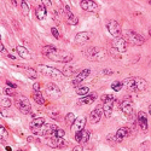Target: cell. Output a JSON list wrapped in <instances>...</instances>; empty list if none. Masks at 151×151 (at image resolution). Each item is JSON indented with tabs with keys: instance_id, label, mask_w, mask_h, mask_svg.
<instances>
[{
	"instance_id": "1",
	"label": "cell",
	"mask_w": 151,
	"mask_h": 151,
	"mask_svg": "<svg viewBox=\"0 0 151 151\" xmlns=\"http://www.w3.org/2000/svg\"><path fill=\"white\" fill-rule=\"evenodd\" d=\"M41 52L42 55L48 58V59H51L53 62H58V63H69L73 60L74 56L69 52H65V51H60V50L56 48L55 46L52 45H46L42 47L41 50Z\"/></svg>"
},
{
	"instance_id": "2",
	"label": "cell",
	"mask_w": 151,
	"mask_h": 151,
	"mask_svg": "<svg viewBox=\"0 0 151 151\" xmlns=\"http://www.w3.org/2000/svg\"><path fill=\"white\" fill-rule=\"evenodd\" d=\"M85 56L88 60L103 62L108 58V52L103 47H90L85 51Z\"/></svg>"
},
{
	"instance_id": "3",
	"label": "cell",
	"mask_w": 151,
	"mask_h": 151,
	"mask_svg": "<svg viewBox=\"0 0 151 151\" xmlns=\"http://www.w3.org/2000/svg\"><path fill=\"white\" fill-rule=\"evenodd\" d=\"M37 70H39L41 74H44L45 76H48L53 80H62L63 75H62V71L58 70L57 68H53V67H48V65H37Z\"/></svg>"
},
{
	"instance_id": "4",
	"label": "cell",
	"mask_w": 151,
	"mask_h": 151,
	"mask_svg": "<svg viewBox=\"0 0 151 151\" xmlns=\"http://www.w3.org/2000/svg\"><path fill=\"white\" fill-rule=\"evenodd\" d=\"M100 99H102V102H103V115L109 119L112 114V108H114V102H115V98L114 96H111V94H103L102 97H100Z\"/></svg>"
},
{
	"instance_id": "5",
	"label": "cell",
	"mask_w": 151,
	"mask_h": 151,
	"mask_svg": "<svg viewBox=\"0 0 151 151\" xmlns=\"http://www.w3.org/2000/svg\"><path fill=\"white\" fill-rule=\"evenodd\" d=\"M123 39L126 40V42H127V44L129 42V44H132V45H134V46H140V45H143V44L145 42L144 37H143L140 34H138V33H135V32H133V30L126 32Z\"/></svg>"
},
{
	"instance_id": "6",
	"label": "cell",
	"mask_w": 151,
	"mask_h": 151,
	"mask_svg": "<svg viewBox=\"0 0 151 151\" xmlns=\"http://www.w3.org/2000/svg\"><path fill=\"white\" fill-rule=\"evenodd\" d=\"M15 104L17 106V109L22 112V114H29L30 110H32V105H30V102L28 100L27 97H23V96H19L16 98L15 100Z\"/></svg>"
},
{
	"instance_id": "7",
	"label": "cell",
	"mask_w": 151,
	"mask_h": 151,
	"mask_svg": "<svg viewBox=\"0 0 151 151\" xmlns=\"http://www.w3.org/2000/svg\"><path fill=\"white\" fill-rule=\"evenodd\" d=\"M106 28H108L109 33H110L112 36H114V37H120L121 34H122L120 24H119L116 21H114V19L108 21V23H106Z\"/></svg>"
},
{
	"instance_id": "8",
	"label": "cell",
	"mask_w": 151,
	"mask_h": 151,
	"mask_svg": "<svg viewBox=\"0 0 151 151\" xmlns=\"http://www.w3.org/2000/svg\"><path fill=\"white\" fill-rule=\"evenodd\" d=\"M58 127L56 124H53V123H44L39 129L35 131V133L39 134V135H50V134H53V132Z\"/></svg>"
},
{
	"instance_id": "9",
	"label": "cell",
	"mask_w": 151,
	"mask_h": 151,
	"mask_svg": "<svg viewBox=\"0 0 151 151\" xmlns=\"http://www.w3.org/2000/svg\"><path fill=\"white\" fill-rule=\"evenodd\" d=\"M112 47H114L117 52L123 53V52L127 51L128 44L126 42V40L123 39L122 36H120V37H115V39H114V41H112Z\"/></svg>"
},
{
	"instance_id": "10",
	"label": "cell",
	"mask_w": 151,
	"mask_h": 151,
	"mask_svg": "<svg viewBox=\"0 0 151 151\" xmlns=\"http://www.w3.org/2000/svg\"><path fill=\"white\" fill-rule=\"evenodd\" d=\"M120 108H121L122 112H123L126 116H132L134 106H133V103H132L131 99H128V98L123 99L122 102H121V104H120Z\"/></svg>"
},
{
	"instance_id": "11",
	"label": "cell",
	"mask_w": 151,
	"mask_h": 151,
	"mask_svg": "<svg viewBox=\"0 0 151 151\" xmlns=\"http://www.w3.org/2000/svg\"><path fill=\"white\" fill-rule=\"evenodd\" d=\"M46 144L50 147H65L67 146V142L63 139V138H55V137H50L46 139Z\"/></svg>"
},
{
	"instance_id": "12",
	"label": "cell",
	"mask_w": 151,
	"mask_h": 151,
	"mask_svg": "<svg viewBox=\"0 0 151 151\" xmlns=\"http://www.w3.org/2000/svg\"><path fill=\"white\" fill-rule=\"evenodd\" d=\"M80 5L85 11H88V12H98L99 10V5L96 1H93V0H82Z\"/></svg>"
},
{
	"instance_id": "13",
	"label": "cell",
	"mask_w": 151,
	"mask_h": 151,
	"mask_svg": "<svg viewBox=\"0 0 151 151\" xmlns=\"http://www.w3.org/2000/svg\"><path fill=\"white\" fill-rule=\"evenodd\" d=\"M85 124H86V119L83 116H80L78 119H75V121L71 124V132L75 134V133L82 131L85 128Z\"/></svg>"
},
{
	"instance_id": "14",
	"label": "cell",
	"mask_w": 151,
	"mask_h": 151,
	"mask_svg": "<svg viewBox=\"0 0 151 151\" xmlns=\"http://www.w3.org/2000/svg\"><path fill=\"white\" fill-rule=\"evenodd\" d=\"M90 137H91V133L88 131H86V129H82L78 133H75V140H76L80 145L82 144H86L87 142L90 140Z\"/></svg>"
},
{
	"instance_id": "15",
	"label": "cell",
	"mask_w": 151,
	"mask_h": 151,
	"mask_svg": "<svg viewBox=\"0 0 151 151\" xmlns=\"http://www.w3.org/2000/svg\"><path fill=\"white\" fill-rule=\"evenodd\" d=\"M137 120H138V124L143 131H147L149 127V121H147V115L144 111H139L137 115Z\"/></svg>"
},
{
	"instance_id": "16",
	"label": "cell",
	"mask_w": 151,
	"mask_h": 151,
	"mask_svg": "<svg viewBox=\"0 0 151 151\" xmlns=\"http://www.w3.org/2000/svg\"><path fill=\"white\" fill-rule=\"evenodd\" d=\"M90 74H91V70H90V69H83V70L79 71V73L76 74V78H75L74 81H73V86L78 87V86L80 85L81 81H83L85 79L88 78V75H90Z\"/></svg>"
},
{
	"instance_id": "17",
	"label": "cell",
	"mask_w": 151,
	"mask_h": 151,
	"mask_svg": "<svg viewBox=\"0 0 151 151\" xmlns=\"http://www.w3.org/2000/svg\"><path fill=\"white\" fill-rule=\"evenodd\" d=\"M91 37H92L91 32H80V33H78L76 35H75L74 41L76 44H85V42L88 41Z\"/></svg>"
},
{
	"instance_id": "18",
	"label": "cell",
	"mask_w": 151,
	"mask_h": 151,
	"mask_svg": "<svg viewBox=\"0 0 151 151\" xmlns=\"http://www.w3.org/2000/svg\"><path fill=\"white\" fill-rule=\"evenodd\" d=\"M129 135V128L127 127H121L117 129L116 134H115V142L116 143H121L124 138H127Z\"/></svg>"
},
{
	"instance_id": "19",
	"label": "cell",
	"mask_w": 151,
	"mask_h": 151,
	"mask_svg": "<svg viewBox=\"0 0 151 151\" xmlns=\"http://www.w3.org/2000/svg\"><path fill=\"white\" fill-rule=\"evenodd\" d=\"M103 116V109L100 105H98L92 112H91V115H90V119H91V122L92 123H97L100 121V119H102Z\"/></svg>"
},
{
	"instance_id": "20",
	"label": "cell",
	"mask_w": 151,
	"mask_h": 151,
	"mask_svg": "<svg viewBox=\"0 0 151 151\" xmlns=\"http://www.w3.org/2000/svg\"><path fill=\"white\" fill-rule=\"evenodd\" d=\"M16 51H17V53L19 55V57H22L23 59H32V55L29 53V51H28V50L24 47V46L18 45V46L16 47Z\"/></svg>"
},
{
	"instance_id": "21",
	"label": "cell",
	"mask_w": 151,
	"mask_h": 151,
	"mask_svg": "<svg viewBox=\"0 0 151 151\" xmlns=\"http://www.w3.org/2000/svg\"><path fill=\"white\" fill-rule=\"evenodd\" d=\"M135 81V87H137V92H144L147 88V82L142 79V78H137L134 79Z\"/></svg>"
},
{
	"instance_id": "22",
	"label": "cell",
	"mask_w": 151,
	"mask_h": 151,
	"mask_svg": "<svg viewBox=\"0 0 151 151\" xmlns=\"http://www.w3.org/2000/svg\"><path fill=\"white\" fill-rule=\"evenodd\" d=\"M97 99V93H92V94H87L85 97H81L79 99V104L83 105V104H91Z\"/></svg>"
},
{
	"instance_id": "23",
	"label": "cell",
	"mask_w": 151,
	"mask_h": 151,
	"mask_svg": "<svg viewBox=\"0 0 151 151\" xmlns=\"http://www.w3.org/2000/svg\"><path fill=\"white\" fill-rule=\"evenodd\" d=\"M44 123H45V119H44V117H36V119H34V120L29 123V127L35 132V131L39 129Z\"/></svg>"
},
{
	"instance_id": "24",
	"label": "cell",
	"mask_w": 151,
	"mask_h": 151,
	"mask_svg": "<svg viewBox=\"0 0 151 151\" xmlns=\"http://www.w3.org/2000/svg\"><path fill=\"white\" fill-rule=\"evenodd\" d=\"M122 86H124L126 88L131 92H137V87H135V81L134 79H126L122 81Z\"/></svg>"
},
{
	"instance_id": "25",
	"label": "cell",
	"mask_w": 151,
	"mask_h": 151,
	"mask_svg": "<svg viewBox=\"0 0 151 151\" xmlns=\"http://www.w3.org/2000/svg\"><path fill=\"white\" fill-rule=\"evenodd\" d=\"M64 17H65L67 22H68L69 24H71V26H76V24L79 23V18H78L76 16H75L71 11L65 12V14H64Z\"/></svg>"
},
{
	"instance_id": "26",
	"label": "cell",
	"mask_w": 151,
	"mask_h": 151,
	"mask_svg": "<svg viewBox=\"0 0 151 151\" xmlns=\"http://www.w3.org/2000/svg\"><path fill=\"white\" fill-rule=\"evenodd\" d=\"M46 15H47L46 6H45L44 4H41V5L37 6V9H36V17L39 18L40 21H42V19L46 18Z\"/></svg>"
},
{
	"instance_id": "27",
	"label": "cell",
	"mask_w": 151,
	"mask_h": 151,
	"mask_svg": "<svg viewBox=\"0 0 151 151\" xmlns=\"http://www.w3.org/2000/svg\"><path fill=\"white\" fill-rule=\"evenodd\" d=\"M75 74V67L73 64H65L64 68L62 70V75L63 76H71Z\"/></svg>"
},
{
	"instance_id": "28",
	"label": "cell",
	"mask_w": 151,
	"mask_h": 151,
	"mask_svg": "<svg viewBox=\"0 0 151 151\" xmlns=\"http://www.w3.org/2000/svg\"><path fill=\"white\" fill-rule=\"evenodd\" d=\"M33 99H34V102H36L37 104H44L45 103V98L42 97V94L40 93V91L39 92H33Z\"/></svg>"
},
{
	"instance_id": "29",
	"label": "cell",
	"mask_w": 151,
	"mask_h": 151,
	"mask_svg": "<svg viewBox=\"0 0 151 151\" xmlns=\"http://www.w3.org/2000/svg\"><path fill=\"white\" fill-rule=\"evenodd\" d=\"M46 91H47L48 93H59V92H60L59 87H58L56 83H53V82L48 83V85L46 86Z\"/></svg>"
},
{
	"instance_id": "30",
	"label": "cell",
	"mask_w": 151,
	"mask_h": 151,
	"mask_svg": "<svg viewBox=\"0 0 151 151\" xmlns=\"http://www.w3.org/2000/svg\"><path fill=\"white\" fill-rule=\"evenodd\" d=\"M76 93L79 96H81V97H85L87 94H90V88H88V87H78Z\"/></svg>"
},
{
	"instance_id": "31",
	"label": "cell",
	"mask_w": 151,
	"mask_h": 151,
	"mask_svg": "<svg viewBox=\"0 0 151 151\" xmlns=\"http://www.w3.org/2000/svg\"><path fill=\"white\" fill-rule=\"evenodd\" d=\"M9 137V133L6 131V128L4 127V126L0 124V140H6Z\"/></svg>"
},
{
	"instance_id": "32",
	"label": "cell",
	"mask_w": 151,
	"mask_h": 151,
	"mask_svg": "<svg viewBox=\"0 0 151 151\" xmlns=\"http://www.w3.org/2000/svg\"><path fill=\"white\" fill-rule=\"evenodd\" d=\"M122 88V82L121 81H114L111 83V90L115 92H120Z\"/></svg>"
},
{
	"instance_id": "33",
	"label": "cell",
	"mask_w": 151,
	"mask_h": 151,
	"mask_svg": "<svg viewBox=\"0 0 151 151\" xmlns=\"http://www.w3.org/2000/svg\"><path fill=\"white\" fill-rule=\"evenodd\" d=\"M19 4H21V10L23 12V15L27 16L29 14V6H28L27 1H19Z\"/></svg>"
},
{
	"instance_id": "34",
	"label": "cell",
	"mask_w": 151,
	"mask_h": 151,
	"mask_svg": "<svg viewBox=\"0 0 151 151\" xmlns=\"http://www.w3.org/2000/svg\"><path fill=\"white\" fill-rule=\"evenodd\" d=\"M64 135H65V132L62 128H57L52 134V137H55V138H64Z\"/></svg>"
},
{
	"instance_id": "35",
	"label": "cell",
	"mask_w": 151,
	"mask_h": 151,
	"mask_svg": "<svg viewBox=\"0 0 151 151\" xmlns=\"http://www.w3.org/2000/svg\"><path fill=\"white\" fill-rule=\"evenodd\" d=\"M26 74L28 75L30 79H36V78H37V74H36V71H35L33 68H27V69H26Z\"/></svg>"
},
{
	"instance_id": "36",
	"label": "cell",
	"mask_w": 151,
	"mask_h": 151,
	"mask_svg": "<svg viewBox=\"0 0 151 151\" xmlns=\"http://www.w3.org/2000/svg\"><path fill=\"white\" fill-rule=\"evenodd\" d=\"M12 104V102L9 99V98H3V99H0V105H1L3 108H10Z\"/></svg>"
},
{
	"instance_id": "37",
	"label": "cell",
	"mask_w": 151,
	"mask_h": 151,
	"mask_svg": "<svg viewBox=\"0 0 151 151\" xmlns=\"http://www.w3.org/2000/svg\"><path fill=\"white\" fill-rule=\"evenodd\" d=\"M75 119H76V117H75V115L73 114V112H69V114H67V116H65V122L71 126L73 122L75 121Z\"/></svg>"
},
{
	"instance_id": "38",
	"label": "cell",
	"mask_w": 151,
	"mask_h": 151,
	"mask_svg": "<svg viewBox=\"0 0 151 151\" xmlns=\"http://www.w3.org/2000/svg\"><path fill=\"white\" fill-rule=\"evenodd\" d=\"M51 33H52V35L56 37V39H60V35H59V32H58V29L57 28H51Z\"/></svg>"
},
{
	"instance_id": "39",
	"label": "cell",
	"mask_w": 151,
	"mask_h": 151,
	"mask_svg": "<svg viewBox=\"0 0 151 151\" xmlns=\"http://www.w3.org/2000/svg\"><path fill=\"white\" fill-rule=\"evenodd\" d=\"M4 93H6L7 96H14V94H15L14 90L10 88V87H6V88H4Z\"/></svg>"
},
{
	"instance_id": "40",
	"label": "cell",
	"mask_w": 151,
	"mask_h": 151,
	"mask_svg": "<svg viewBox=\"0 0 151 151\" xmlns=\"http://www.w3.org/2000/svg\"><path fill=\"white\" fill-rule=\"evenodd\" d=\"M33 88H34L35 92H39V91H40V83H39V82H35V83L33 85Z\"/></svg>"
},
{
	"instance_id": "41",
	"label": "cell",
	"mask_w": 151,
	"mask_h": 151,
	"mask_svg": "<svg viewBox=\"0 0 151 151\" xmlns=\"http://www.w3.org/2000/svg\"><path fill=\"white\" fill-rule=\"evenodd\" d=\"M73 151H83L82 145H78V146H75V147L73 149Z\"/></svg>"
},
{
	"instance_id": "42",
	"label": "cell",
	"mask_w": 151,
	"mask_h": 151,
	"mask_svg": "<svg viewBox=\"0 0 151 151\" xmlns=\"http://www.w3.org/2000/svg\"><path fill=\"white\" fill-rule=\"evenodd\" d=\"M0 52L6 53V48L4 47V44H1V41H0Z\"/></svg>"
},
{
	"instance_id": "43",
	"label": "cell",
	"mask_w": 151,
	"mask_h": 151,
	"mask_svg": "<svg viewBox=\"0 0 151 151\" xmlns=\"http://www.w3.org/2000/svg\"><path fill=\"white\" fill-rule=\"evenodd\" d=\"M6 83H7V86H10V87H12V88H16V85L14 83V82H11V81H6Z\"/></svg>"
},
{
	"instance_id": "44",
	"label": "cell",
	"mask_w": 151,
	"mask_h": 151,
	"mask_svg": "<svg viewBox=\"0 0 151 151\" xmlns=\"http://www.w3.org/2000/svg\"><path fill=\"white\" fill-rule=\"evenodd\" d=\"M104 74H105V75H111V74H112V71H111V70H106V69H105V70H104Z\"/></svg>"
},
{
	"instance_id": "45",
	"label": "cell",
	"mask_w": 151,
	"mask_h": 151,
	"mask_svg": "<svg viewBox=\"0 0 151 151\" xmlns=\"http://www.w3.org/2000/svg\"><path fill=\"white\" fill-rule=\"evenodd\" d=\"M17 151H23V150H17Z\"/></svg>"
}]
</instances>
